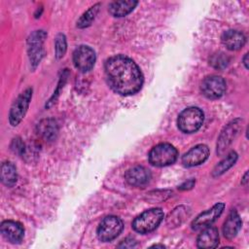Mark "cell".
I'll return each mask as SVG.
<instances>
[{"label": "cell", "mask_w": 249, "mask_h": 249, "mask_svg": "<svg viewBox=\"0 0 249 249\" xmlns=\"http://www.w3.org/2000/svg\"><path fill=\"white\" fill-rule=\"evenodd\" d=\"M110 88L121 95H131L143 85V75L138 65L129 57L118 54L108 58L104 65Z\"/></svg>", "instance_id": "cell-1"}, {"label": "cell", "mask_w": 249, "mask_h": 249, "mask_svg": "<svg viewBox=\"0 0 249 249\" xmlns=\"http://www.w3.org/2000/svg\"><path fill=\"white\" fill-rule=\"evenodd\" d=\"M163 219L160 208H151L142 212L132 222V228L139 233H148L155 231Z\"/></svg>", "instance_id": "cell-2"}, {"label": "cell", "mask_w": 249, "mask_h": 249, "mask_svg": "<svg viewBox=\"0 0 249 249\" xmlns=\"http://www.w3.org/2000/svg\"><path fill=\"white\" fill-rule=\"evenodd\" d=\"M204 121L203 112L197 107L184 109L178 116L177 124L184 133H194L197 131Z\"/></svg>", "instance_id": "cell-3"}, {"label": "cell", "mask_w": 249, "mask_h": 249, "mask_svg": "<svg viewBox=\"0 0 249 249\" xmlns=\"http://www.w3.org/2000/svg\"><path fill=\"white\" fill-rule=\"evenodd\" d=\"M178 152L169 143H160L153 147L149 153V161L152 165L162 167L174 163L177 160Z\"/></svg>", "instance_id": "cell-4"}, {"label": "cell", "mask_w": 249, "mask_h": 249, "mask_svg": "<svg viewBox=\"0 0 249 249\" xmlns=\"http://www.w3.org/2000/svg\"><path fill=\"white\" fill-rule=\"evenodd\" d=\"M31 98L32 89L28 88L24 91H22L14 101L9 113V122L13 126L18 125L24 118L29 107Z\"/></svg>", "instance_id": "cell-5"}, {"label": "cell", "mask_w": 249, "mask_h": 249, "mask_svg": "<svg viewBox=\"0 0 249 249\" xmlns=\"http://www.w3.org/2000/svg\"><path fill=\"white\" fill-rule=\"evenodd\" d=\"M123 229V221L117 216L110 215L100 222L97 228V236L101 241H111L122 232Z\"/></svg>", "instance_id": "cell-6"}, {"label": "cell", "mask_w": 249, "mask_h": 249, "mask_svg": "<svg viewBox=\"0 0 249 249\" xmlns=\"http://www.w3.org/2000/svg\"><path fill=\"white\" fill-rule=\"evenodd\" d=\"M46 37L47 33L44 30H36L31 33L27 39L28 56L30 64L33 68L37 67L44 55L43 44Z\"/></svg>", "instance_id": "cell-7"}, {"label": "cell", "mask_w": 249, "mask_h": 249, "mask_svg": "<svg viewBox=\"0 0 249 249\" xmlns=\"http://www.w3.org/2000/svg\"><path fill=\"white\" fill-rule=\"evenodd\" d=\"M241 119H235L229 123L221 131L217 141V154L223 156L241 130Z\"/></svg>", "instance_id": "cell-8"}, {"label": "cell", "mask_w": 249, "mask_h": 249, "mask_svg": "<svg viewBox=\"0 0 249 249\" xmlns=\"http://www.w3.org/2000/svg\"><path fill=\"white\" fill-rule=\"evenodd\" d=\"M96 55L94 51L86 45L79 46L73 53V63L81 72L89 71L95 63Z\"/></svg>", "instance_id": "cell-9"}, {"label": "cell", "mask_w": 249, "mask_h": 249, "mask_svg": "<svg viewBox=\"0 0 249 249\" xmlns=\"http://www.w3.org/2000/svg\"><path fill=\"white\" fill-rule=\"evenodd\" d=\"M226 88L225 80L222 77L216 75L204 78L200 86L202 94L209 99L220 98L225 93Z\"/></svg>", "instance_id": "cell-10"}, {"label": "cell", "mask_w": 249, "mask_h": 249, "mask_svg": "<svg viewBox=\"0 0 249 249\" xmlns=\"http://www.w3.org/2000/svg\"><path fill=\"white\" fill-rule=\"evenodd\" d=\"M224 208H225V204L222 202H218L215 205H213L211 208L200 213L193 221L192 229L195 231H198L211 226L217 220V218L220 217V215L223 213Z\"/></svg>", "instance_id": "cell-11"}, {"label": "cell", "mask_w": 249, "mask_h": 249, "mask_svg": "<svg viewBox=\"0 0 249 249\" xmlns=\"http://www.w3.org/2000/svg\"><path fill=\"white\" fill-rule=\"evenodd\" d=\"M209 157V148L204 144H198L191 148L182 157V163L187 167H193L203 163Z\"/></svg>", "instance_id": "cell-12"}, {"label": "cell", "mask_w": 249, "mask_h": 249, "mask_svg": "<svg viewBox=\"0 0 249 249\" xmlns=\"http://www.w3.org/2000/svg\"><path fill=\"white\" fill-rule=\"evenodd\" d=\"M0 231L2 235L11 243L18 244L23 238L24 229L18 222L7 220L1 223Z\"/></svg>", "instance_id": "cell-13"}, {"label": "cell", "mask_w": 249, "mask_h": 249, "mask_svg": "<svg viewBox=\"0 0 249 249\" xmlns=\"http://www.w3.org/2000/svg\"><path fill=\"white\" fill-rule=\"evenodd\" d=\"M124 179L129 185L133 187H144L149 183L151 179V173L146 167L135 165L125 171Z\"/></svg>", "instance_id": "cell-14"}, {"label": "cell", "mask_w": 249, "mask_h": 249, "mask_svg": "<svg viewBox=\"0 0 249 249\" xmlns=\"http://www.w3.org/2000/svg\"><path fill=\"white\" fill-rule=\"evenodd\" d=\"M221 41L223 45L230 51L240 50L246 42V38L243 33L237 30H227L222 34Z\"/></svg>", "instance_id": "cell-15"}, {"label": "cell", "mask_w": 249, "mask_h": 249, "mask_svg": "<svg viewBox=\"0 0 249 249\" xmlns=\"http://www.w3.org/2000/svg\"><path fill=\"white\" fill-rule=\"evenodd\" d=\"M198 234L196 245L198 248H215L219 244V232L214 227H206Z\"/></svg>", "instance_id": "cell-16"}, {"label": "cell", "mask_w": 249, "mask_h": 249, "mask_svg": "<svg viewBox=\"0 0 249 249\" xmlns=\"http://www.w3.org/2000/svg\"><path fill=\"white\" fill-rule=\"evenodd\" d=\"M241 225L242 222L240 216L235 210H231L223 226V233L225 237H227L228 239L233 238L241 229Z\"/></svg>", "instance_id": "cell-17"}, {"label": "cell", "mask_w": 249, "mask_h": 249, "mask_svg": "<svg viewBox=\"0 0 249 249\" xmlns=\"http://www.w3.org/2000/svg\"><path fill=\"white\" fill-rule=\"evenodd\" d=\"M38 134L46 141H53L56 138L58 132V126L54 120L45 119L42 120L37 125Z\"/></svg>", "instance_id": "cell-18"}, {"label": "cell", "mask_w": 249, "mask_h": 249, "mask_svg": "<svg viewBox=\"0 0 249 249\" xmlns=\"http://www.w3.org/2000/svg\"><path fill=\"white\" fill-rule=\"evenodd\" d=\"M138 2L134 0H123V1H115L112 2L109 6V13L113 17L122 18L125 17L129 13H131L134 8L137 6Z\"/></svg>", "instance_id": "cell-19"}, {"label": "cell", "mask_w": 249, "mask_h": 249, "mask_svg": "<svg viewBox=\"0 0 249 249\" xmlns=\"http://www.w3.org/2000/svg\"><path fill=\"white\" fill-rule=\"evenodd\" d=\"M0 178L2 183L9 188L13 187L17 183V180H18L17 168L11 161H5L2 163Z\"/></svg>", "instance_id": "cell-20"}, {"label": "cell", "mask_w": 249, "mask_h": 249, "mask_svg": "<svg viewBox=\"0 0 249 249\" xmlns=\"http://www.w3.org/2000/svg\"><path fill=\"white\" fill-rule=\"evenodd\" d=\"M237 160V154L234 151L230 152L218 164L215 165V167L212 170V176L218 177L228 171Z\"/></svg>", "instance_id": "cell-21"}, {"label": "cell", "mask_w": 249, "mask_h": 249, "mask_svg": "<svg viewBox=\"0 0 249 249\" xmlns=\"http://www.w3.org/2000/svg\"><path fill=\"white\" fill-rule=\"evenodd\" d=\"M100 4H95L92 7H90L88 11H86L81 18L77 21V26L79 28H86L91 24V22L94 20L98 10H99Z\"/></svg>", "instance_id": "cell-22"}, {"label": "cell", "mask_w": 249, "mask_h": 249, "mask_svg": "<svg viewBox=\"0 0 249 249\" xmlns=\"http://www.w3.org/2000/svg\"><path fill=\"white\" fill-rule=\"evenodd\" d=\"M186 215H187V211L184 206H179V207L175 208L174 211L172 213H170L168 218L166 219L167 225H169L170 227H171V225L172 226L180 225L184 221Z\"/></svg>", "instance_id": "cell-23"}, {"label": "cell", "mask_w": 249, "mask_h": 249, "mask_svg": "<svg viewBox=\"0 0 249 249\" xmlns=\"http://www.w3.org/2000/svg\"><path fill=\"white\" fill-rule=\"evenodd\" d=\"M54 49H55V55L56 58H61L67 50V43H66V37L64 34L59 33L55 37L54 41Z\"/></svg>", "instance_id": "cell-24"}, {"label": "cell", "mask_w": 249, "mask_h": 249, "mask_svg": "<svg viewBox=\"0 0 249 249\" xmlns=\"http://www.w3.org/2000/svg\"><path fill=\"white\" fill-rule=\"evenodd\" d=\"M209 63L216 69H223L229 64V57L223 53H218L209 58Z\"/></svg>", "instance_id": "cell-25"}, {"label": "cell", "mask_w": 249, "mask_h": 249, "mask_svg": "<svg viewBox=\"0 0 249 249\" xmlns=\"http://www.w3.org/2000/svg\"><path fill=\"white\" fill-rule=\"evenodd\" d=\"M11 148L12 150L18 154V155H23L24 152H25V147H24V144L23 142L19 139V138H15L12 142V145H11Z\"/></svg>", "instance_id": "cell-26"}, {"label": "cell", "mask_w": 249, "mask_h": 249, "mask_svg": "<svg viewBox=\"0 0 249 249\" xmlns=\"http://www.w3.org/2000/svg\"><path fill=\"white\" fill-rule=\"evenodd\" d=\"M135 246H136V241L133 238H130V237H127V238L124 239L118 245V247H120V248H132V247H135Z\"/></svg>", "instance_id": "cell-27"}, {"label": "cell", "mask_w": 249, "mask_h": 249, "mask_svg": "<svg viewBox=\"0 0 249 249\" xmlns=\"http://www.w3.org/2000/svg\"><path fill=\"white\" fill-rule=\"evenodd\" d=\"M194 185H195V180H194V179H190V180H188L187 182L183 183V184L179 187V189H180V190H183V191H185V190H190V189H192V188L194 187Z\"/></svg>", "instance_id": "cell-28"}, {"label": "cell", "mask_w": 249, "mask_h": 249, "mask_svg": "<svg viewBox=\"0 0 249 249\" xmlns=\"http://www.w3.org/2000/svg\"><path fill=\"white\" fill-rule=\"evenodd\" d=\"M247 58H248V53H245V55H244V57H243V64H244V66H245V68H246V69L248 68Z\"/></svg>", "instance_id": "cell-29"}, {"label": "cell", "mask_w": 249, "mask_h": 249, "mask_svg": "<svg viewBox=\"0 0 249 249\" xmlns=\"http://www.w3.org/2000/svg\"><path fill=\"white\" fill-rule=\"evenodd\" d=\"M247 176H248V173L246 172L245 174H244V176H243V178H242V181H241V184H243V185H246L247 184Z\"/></svg>", "instance_id": "cell-30"}, {"label": "cell", "mask_w": 249, "mask_h": 249, "mask_svg": "<svg viewBox=\"0 0 249 249\" xmlns=\"http://www.w3.org/2000/svg\"><path fill=\"white\" fill-rule=\"evenodd\" d=\"M153 247H160V248H164V245H160V244H156Z\"/></svg>", "instance_id": "cell-31"}]
</instances>
